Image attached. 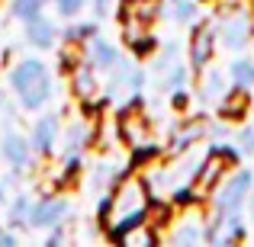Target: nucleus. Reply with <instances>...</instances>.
Listing matches in <instances>:
<instances>
[{"label": "nucleus", "mask_w": 254, "mask_h": 247, "mask_svg": "<svg viewBox=\"0 0 254 247\" xmlns=\"http://www.w3.org/2000/svg\"><path fill=\"white\" fill-rule=\"evenodd\" d=\"M151 205V186L145 177H135V173H123L116 186L110 190V218H106V241L119 244V238L129 228L145 222Z\"/></svg>", "instance_id": "1"}, {"label": "nucleus", "mask_w": 254, "mask_h": 247, "mask_svg": "<svg viewBox=\"0 0 254 247\" xmlns=\"http://www.w3.org/2000/svg\"><path fill=\"white\" fill-rule=\"evenodd\" d=\"M6 81H10V90L16 97L19 109H26V112H39L55 97L52 71L42 58H19V61H13Z\"/></svg>", "instance_id": "2"}, {"label": "nucleus", "mask_w": 254, "mask_h": 247, "mask_svg": "<svg viewBox=\"0 0 254 247\" xmlns=\"http://www.w3.org/2000/svg\"><path fill=\"white\" fill-rule=\"evenodd\" d=\"M161 16V0H123L119 3V23H123V42L129 45L132 39H138L142 32H148V26Z\"/></svg>", "instance_id": "3"}, {"label": "nucleus", "mask_w": 254, "mask_h": 247, "mask_svg": "<svg viewBox=\"0 0 254 247\" xmlns=\"http://www.w3.org/2000/svg\"><path fill=\"white\" fill-rule=\"evenodd\" d=\"M238 164V151L235 148H222V145H216V148L209 151V154L203 157V164H199L196 177H193V186H196V193H212L219 183L225 180V173H229V167Z\"/></svg>", "instance_id": "4"}, {"label": "nucleus", "mask_w": 254, "mask_h": 247, "mask_svg": "<svg viewBox=\"0 0 254 247\" xmlns=\"http://www.w3.org/2000/svg\"><path fill=\"white\" fill-rule=\"evenodd\" d=\"M71 212V202L62 196V193H42L39 199H32L29 205V228H39V231H49L55 225H62Z\"/></svg>", "instance_id": "5"}, {"label": "nucleus", "mask_w": 254, "mask_h": 247, "mask_svg": "<svg viewBox=\"0 0 254 247\" xmlns=\"http://www.w3.org/2000/svg\"><path fill=\"white\" fill-rule=\"evenodd\" d=\"M251 170H235L232 177H225L222 183L216 186V212H222V215H232V212H238L245 205V199L251 196Z\"/></svg>", "instance_id": "6"}, {"label": "nucleus", "mask_w": 254, "mask_h": 247, "mask_svg": "<svg viewBox=\"0 0 254 247\" xmlns=\"http://www.w3.org/2000/svg\"><path fill=\"white\" fill-rule=\"evenodd\" d=\"M145 84V74L135 64L116 61V68H110V87H106V99H123L126 106L138 103V90Z\"/></svg>", "instance_id": "7"}, {"label": "nucleus", "mask_w": 254, "mask_h": 247, "mask_svg": "<svg viewBox=\"0 0 254 247\" xmlns=\"http://www.w3.org/2000/svg\"><path fill=\"white\" fill-rule=\"evenodd\" d=\"M58 142H62V119H58V112H42L29 129L32 154L36 157H52L58 151Z\"/></svg>", "instance_id": "8"}, {"label": "nucleus", "mask_w": 254, "mask_h": 247, "mask_svg": "<svg viewBox=\"0 0 254 247\" xmlns=\"http://www.w3.org/2000/svg\"><path fill=\"white\" fill-rule=\"evenodd\" d=\"M148 116L145 112H138V106L135 103H129V106H123V112H119V119H116V138L119 142H126L129 148H135V145H145L148 142Z\"/></svg>", "instance_id": "9"}, {"label": "nucleus", "mask_w": 254, "mask_h": 247, "mask_svg": "<svg viewBox=\"0 0 254 247\" xmlns=\"http://www.w3.org/2000/svg\"><path fill=\"white\" fill-rule=\"evenodd\" d=\"M251 19L245 16L242 10H225L222 13V23H219V42L232 51H242L245 45L251 42Z\"/></svg>", "instance_id": "10"}, {"label": "nucleus", "mask_w": 254, "mask_h": 247, "mask_svg": "<svg viewBox=\"0 0 254 247\" xmlns=\"http://www.w3.org/2000/svg\"><path fill=\"white\" fill-rule=\"evenodd\" d=\"M0 157H3L6 167L13 170V177H19V173L32 164V157H36L32 154V145H29V135L6 132V135L0 138Z\"/></svg>", "instance_id": "11"}, {"label": "nucleus", "mask_w": 254, "mask_h": 247, "mask_svg": "<svg viewBox=\"0 0 254 247\" xmlns=\"http://www.w3.org/2000/svg\"><path fill=\"white\" fill-rule=\"evenodd\" d=\"M212 51H216V32H212V26H196L193 29V39H190V68L196 71V74H203L206 64L212 61Z\"/></svg>", "instance_id": "12"}, {"label": "nucleus", "mask_w": 254, "mask_h": 247, "mask_svg": "<svg viewBox=\"0 0 254 247\" xmlns=\"http://www.w3.org/2000/svg\"><path fill=\"white\" fill-rule=\"evenodd\" d=\"M23 26H26V29H23L26 45H32V49H39V51L55 49V42H58V26H55V19H49V16H42V13H39L36 19H29V23H23Z\"/></svg>", "instance_id": "13"}, {"label": "nucleus", "mask_w": 254, "mask_h": 247, "mask_svg": "<svg viewBox=\"0 0 254 247\" xmlns=\"http://www.w3.org/2000/svg\"><path fill=\"white\" fill-rule=\"evenodd\" d=\"M62 157H68V154H84L87 148L93 145V125H90V119H77V122H71L68 129H64V135H62Z\"/></svg>", "instance_id": "14"}, {"label": "nucleus", "mask_w": 254, "mask_h": 247, "mask_svg": "<svg viewBox=\"0 0 254 247\" xmlns=\"http://www.w3.org/2000/svg\"><path fill=\"white\" fill-rule=\"evenodd\" d=\"M68 84H71V93H74L77 103H87V99H97L100 97V81H97V68L90 61H84L81 68H74L68 74Z\"/></svg>", "instance_id": "15"}, {"label": "nucleus", "mask_w": 254, "mask_h": 247, "mask_svg": "<svg viewBox=\"0 0 254 247\" xmlns=\"http://www.w3.org/2000/svg\"><path fill=\"white\" fill-rule=\"evenodd\" d=\"M84 55L97 71H110V68H116V61H119V49L113 42H106V39H100V36H93L90 42L84 45Z\"/></svg>", "instance_id": "16"}, {"label": "nucleus", "mask_w": 254, "mask_h": 247, "mask_svg": "<svg viewBox=\"0 0 254 247\" xmlns=\"http://www.w3.org/2000/svg\"><path fill=\"white\" fill-rule=\"evenodd\" d=\"M203 135H206V125L199 122V119H184V122H177V125H174L171 148H168L171 157L180 154V151H187V148H193V145H196Z\"/></svg>", "instance_id": "17"}, {"label": "nucleus", "mask_w": 254, "mask_h": 247, "mask_svg": "<svg viewBox=\"0 0 254 247\" xmlns=\"http://www.w3.org/2000/svg\"><path fill=\"white\" fill-rule=\"evenodd\" d=\"M251 109V93L245 90V87H235V90L222 93V99H219V112H222V119H245Z\"/></svg>", "instance_id": "18"}, {"label": "nucleus", "mask_w": 254, "mask_h": 247, "mask_svg": "<svg viewBox=\"0 0 254 247\" xmlns=\"http://www.w3.org/2000/svg\"><path fill=\"white\" fill-rule=\"evenodd\" d=\"M123 173L126 170H116L110 161H100V164H93L90 167V190H97V193H110L113 186L123 180Z\"/></svg>", "instance_id": "19"}, {"label": "nucleus", "mask_w": 254, "mask_h": 247, "mask_svg": "<svg viewBox=\"0 0 254 247\" xmlns=\"http://www.w3.org/2000/svg\"><path fill=\"white\" fill-rule=\"evenodd\" d=\"M29 205L32 199L26 196V193H16V196L6 199V225L10 228H29Z\"/></svg>", "instance_id": "20"}, {"label": "nucleus", "mask_w": 254, "mask_h": 247, "mask_svg": "<svg viewBox=\"0 0 254 247\" xmlns=\"http://www.w3.org/2000/svg\"><path fill=\"white\" fill-rule=\"evenodd\" d=\"M81 177H84V157L81 154L62 157V167H58V173H55V190H68V186H74Z\"/></svg>", "instance_id": "21"}, {"label": "nucleus", "mask_w": 254, "mask_h": 247, "mask_svg": "<svg viewBox=\"0 0 254 247\" xmlns=\"http://www.w3.org/2000/svg\"><path fill=\"white\" fill-rule=\"evenodd\" d=\"M158 241H161V235H158L155 228H151L148 222L135 225V228H129L123 238H119V244L123 247H155Z\"/></svg>", "instance_id": "22"}, {"label": "nucleus", "mask_w": 254, "mask_h": 247, "mask_svg": "<svg viewBox=\"0 0 254 247\" xmlns=\"http://www.w3.org/2000/svg\"><path fill=\"white\" fill-rule=\"evenodd\" d=\"M93 36H100V32H97V23H74V19H68V26H64V32H62V42L87 45Z\"/></svg>", "instance_id": "23"}, {"label": "nucleus", "mask_w": 254, "mask_h": 247, "mask_svg": "<svg viewBox=\"0 0 254 247\" xmlns=\"http://www.w3.org/2000/svg\"><path fill=\"white\" fill-rule=\"evenodd\" d=\"M84 61H87L84 45H71V42H64L62 49H58V71H62V74H71V71L81 68Z\"/></svg>", "instance_id": "24"}, {"label": "nucleus", "mask_w": 254, "mask_h": 247, "mask_svg": "<svg viewBox=\"0 0 254 247\" xmlns=\"http://www.w3.org/2000/svg\"><path fill=\"white\" fill-rule=\"evenodd\" d=\"M203 238H206V225H199V222H180L177 228L171 231L174 244H199Z\"/></svg>", "instance_id": "25"}, {"label": "nucleus", "mask_w": 254, "mask_h": 247, "mask_svg": "<svg viewBox=\"0 0 254 247\" xmlns=\"http://www.w3.org/2000/svg\"><path fill=\"white\" fill-rule=\"evenodd\" d=\"M222 93H225V74L222 71H206L199 97H203L206 103H216V99H222Z\"/></svg>", "instance_id": "26"}, {"label": "nucleus", "mask_w": 254, "mask_h": 247, "mask_svg": "<svg viewBox=\"0 0 254 247\" xmlns=\"http://www.w3.org/2000/svg\"><path fill=\"white\" fill-rule=\"evenodd\" d=\"M229 77L235 87H245V90H254V61L248 58H238V61L229 64Z\"/></svg>", "instance_id": "27"}, {"label": "nucleus", "mask_w": 254, "mask_h": 247, "mask_svg": "<svg viewBox=\"0 0 254 247\" xmlns=\"http://www.w3.org/2000/svg\"><path fill=\"white\" fill-rule=\"evenodd\" d=\"M45 3H49V0H10V13L19 23H29V19H36L39 13L45 10Z\"/></svg>", "instance_id": "28"}, {"label": "nucleus", "mask_w": 254, "mask_h": 247, "mask_svg": "<svg viewBox=\"0 0 254 247\" xmlns=\"http://www.w3.org/2000/svg\"><path fill=\"white\" fill-rule=\"evenodd\" d=\"M145 222H148L155 231L168 228V225L174 222V212H171V205H164V202H155V199H151V205H148V215H145Z\"/></svg>", "instance_id": "29"}, {"label": "nucleus", "mask_w": 254, "mask_h": 247, "mask_svg": "<svg viewBox=\"0 0 254 247\" xmlns=\"http://www.w3.org/2000/svg\"><path fill=\"white\" fill-rule=\"evenodd\" d=\"M129 49H132V55H138V58H145V55H155V49H158V39L151 36V32H142L138 39H132V42H129Z\"/></svg>", "instance_id": "30"}, {"label": "nucleus", "mask_w": 254, "mask_h": 247, "mask_svg": "<svg viewBox=\"0 0 254 247\" xmlns=\"http://www.w3.org/2000/svg\"><path fill=\"white\" fill-rule=\"evenodd\" d=\"M171 13L177 23H193V16H196V6H193V0H171Z\"/></svg>", "instance_id": "31"}, {"label": "nucleus", "mask_w": 254, "mask_h": 247, "mask_svg": "<svg viewBox=\"0 0 254 247\" xmlns=\"http://www.w3.org/2000/svg\"><path fill=\"white\" fill-rule=\"evenodd\" d=\"M52 3H55V10H58L62 19H77L81 10L87 6V0H52Z\"/></svg>", "instance_id": "32"}, {"label": "nucleus", "mask_w": 254, "mask_h": 247, "mask_svg": "<svg viewBox=\"0 0 254 247\" xmlns=\"http://www.w3.org/2000/svg\"><path fill=\"white\" fill-rule=\"evenodd\" d=\"M184 84H187V71L177 68V64L168 68V81H164V87H168V90H184Z\"/></svg>", "instance_id": "33"}, {"label": "nucleus", "mask_w": 254, "mask_h": 247, "mask_svg": "<svg viewBox=\"0 0 254 247\" xmlns=\"http://www.w3.org/2000/svg\"><path fill=\"white\" fill-rule=\"evenodd\" d=\"M68 241V231H64V222L55 225V228H49V235H45V247H58Z\"/></svg>", "instance_id": "34"}, {"label": "nucleus", "mask_w": 254, "mask_h": 247, "mask_svg": "<svg viewBox=\"0 0 254 247\" xmlns=\"http://www.w3.org/2000/svg\"><path fill=\"white\" fill-rule=\"evenodd\" d=\"M90 6H93V16L103 19V16H110V13H113L116 0H90Z\"/></svg>", "instance_id": "35"}, {"label": "nucleus", "mask_w": 254, "mask_h": 247, "mask_svg": "<svg viewBox=\"0 0 254 247\" xmlns=\"http://www.w3.org/2000/svg\"><path fill=\"white\" fill-rule=\"evenodd\" d=\"M238 145L245 154H254V129H242L238 132Z\"/></svg>", "instance_id": "36"}, {"label": "nucleus", "mask_w": 254, "mask_h": 247, "mask_svg": "<svg viewBox=\"0 0 254 247\" xmlns=\"http://www.w3.org/2000/svg\"><path fill=\"white\" fill-rule=\"evenodd\" d=\"M19 244V235H16V228H0V247H16Z\"/></svg>", "instance_id": "37"}, {"label": "nucleus", "mask_w": 254, "mask_h": 247, "mask_svg": "<svg viewBox=\"0 0 254 247\" xmlns=\"http://www.w3.org/2000/svg\"><path fill=\"white\" fill-rule=\"evenodd\" d=\"M0 205H6V183L0 180Z\"/></svg>", "instance_id": "38"}, {"label": "nucleus", "mask_w": 254, "mask_h": 247, "mask_svg": "<svg viewBox=\"0 0 254 247\" xmlns=\"http://www.w3.org/2000/svg\"><path fill=\"white\" fill-rule=\"evenodd\" d=\"M248 205H251V222H254V193L248 196Z\"/></svg>", "instance_id": "39"}, {"label": "nucleus", "mask_w": 254, "mask_h": 247, "mask_svg": "<svg viewBox=\"0 0 254 247\" xmlns=\"http://www.w3.org/2000/svg\"><path fill=\"white\" fill-rule=\"evenodd\" d=\"M251 42H254V29H251Z\"/></svg>", "instance_id": "40"}, {"label": "nucleus", "mask_w": 254, "mask_h": 247, "mask_svg": "<svg viewBox=\"0 0 254 247\" xmlns=\"http://www.w3.org/2000/svg\"><path fill=\"white\" fill-rule=\"evenodd\" d=\"M0 228H3V222H0Z\"/></svg>", "instance_id": "41"}]
</instances>
